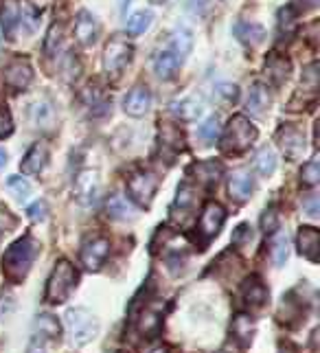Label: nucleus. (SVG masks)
I'll list each match as a JSON object with an SVG mask.
<instances>
[{
	"label": "nucleus",
	"mask_w": 320,
	"mask_h": 353,
	"mask_svg": "<svg viewBox=\"0 0 320 353\" xmlns=\"http://www.w3.org/2000/svg\"><path fill=\"white\" fill-rule=\"evenodd\" d=\"M151 20H153V14L151 11H136L127 18V25H125V31L129 38H136V35H143L149 27H151Z\"/></svg>",
	"instance_id": "obj_25"
},
{
	"label": "nucleus",
	"mask_w": 320,
	"mask_h": 353,
	"mask_svg": "<svg viewBox=\"0 0 320 353\" xmlns=\"http://www.w3.org/2000/svg\"><path fill=\"white\" fill-rule=\"evenodd\" d=\"M255 138H257V127L244 114H235L228 121L226 129H224L220 147L226 154H242V151H246L255 143Z\"/></svg>",
	"instance_id": "obj_2"
},
{
	"label": "nucleus",
	"mask_w": 320,
	"mask_h": 353,
	"mask_svg": "<svg viewBox=\"0 0 320 353\" xmlns=\"http://www.w3.org/2000/svg\"><path fill=\"white\" fill-rule=\"evenodd\" d=\"M158 325H160L158 314L151 310H145L143 321H140V332H153V329H158Z\"/></svg>",
	"instance_id": "obj_43"
},
{
	"label": "nucleus",
	"mask_w": 320,
	"mask_h": 353,
	"mask_svg": "<svg viewBox=\"0 0 320 353\" xmlns=\"http://www.w3.org/2000/svg\"><path fill=\"white\" fill-rule=\"evenodd\" d=\"M253 242V228L248 224L237 226L235 235H233V244L235 246H244V244H250Z\"/></svg>",
	"instance_id": "obj_42"
},
{
	"label": "nucleus",
	"mask_w": 320,
	"mask_h": 353,
	"mask_svg": "<svg viewBox=\"0 0 320 353\" xmlns=\"http://www.w3.org/2000/svg\"><path fill=\"white\" fill-rule=\"evenodd\" d=\"M38 257V242L31 235H25L16 244H11L3 255V270L11 284H20L29 275V270Z\"/></svg>",
	"instance_id": "obj_1"
},
{
	"label": "nucleus",
	"mask_w": 320,
	"mask_h": 353,
	"mask_svg": "<svg viewBox=\"0 0 320 353\" xmlns=\"http://www.w3.org/2000/svg\"><path fill=\"white\" fill-rule=\"evenodd\" d=\"M270 255H272V261L275 266H283L288 261L290 257V239H288V233L286 231H275L270 239Z\"/></svg>",
	"instance_id": "obj_23"
},
{
	"label": "nucleus",
	"mask_w": 320,
	"mask_h": 353,
	"mask_svg": "<svg viewBox=\"0 0 320 353\" xmlns=\"http://www.w3.org/2000/svg\"><path fill=\"white\" fill-rule=\"evenodd\" d=\"M318 180H320V162H318V158H312L307 164H303L301 182L305 186H314V184H318Z\"/></svg>",
	"instance_id": "obj_36"
},
{
	"label": "nucleus",
	"mask_w": 320,
	"mask_h": 353,
	"mask_svg": "<svg viewBox=\"0 0 320 353\" xmlns=\"http://www.w3.org/2000/svg\"><path fill=\"white\" fill-rule=\"evenodd\" d=\"M14 129V123H11V116L7 112H0V138H5L7 134H11Z\"/></svg>",
	"instance_id": "obj_45"
},
{
	"label": "nucleus",
	"mask_w": 320,
	"mask_h": 353,
	"mask_svg": "<svg viewBox=\"0 0 320 353\" xmlns=\"http://www.w3.org/2000/svg\"><path fill=\"white\" fill-rule=\"evenodd\" d=\"M7 186L14 191V195L18 200H25V197L31 195V184L25 178H20V175H11V178L7 180Z\"/></svg>",
	"instance_id": "obj_38"
},
{
	"label": "nucleus",
	"mask_w": 320,
	"mask_h": 353,
	"mask_svg": "<svg viewBox=\"0 0 320 353\" xmlns=\"http://www.w3.org/2000/svg\"><path fill=\"white\" fill-rule=\"evenodd\" d=\"M215 97L222 103H235L239 99V88L235 84H220V86H215Z\"/></svg>",
	"instance_id": "obj_39"
},
{
	"label": "nucleus",
	"mask_w": 320,
	"mask_h": 353,
	"mask_svg": "<svg viewBox=\"0 0 320 353\" xmlns=\"http://www.w3.org/2000/svg\"><path fill=\"white\" fill-rule=\"evenodd\" d=\"M151 5H162V3H167V0H149Z\"/></svg>",
	"instance_id": "obj_49"
},
{
	"label": "nucleus",
	"mask_w": 320,
	"mask_h": 353,
	"mask_svg": "<svg viewBox=\"0 0 320 353\" xmlns=\"http://www.w3.org/2000/svg\"><path fill=\"white\" fill-rule=\"evenodd\" d=\"M108 255H110V239L94 237L92 242L84 246V250H81V264L88 270H99L105 259H108Z\"/></svg>",
	"instance_id": "obj_12"
},
{
	"label": "nucleus",
	"mask_w": 320,
	"mask_h": 353,
	"mask_svg": "<svg viewBox=\"0 0 320 353\" xmlns=\"http://www.w3.org/2000/svg\"><path fill=\"white\" fill-rule=\"evenodd\" d=\"M73 191L79 204L90 206L97 202V197L101 193V180H99V173L92 171V169H84L77 173L75 184H73Z\"/></svg>",
	"instance_id": "obj_8"
},
{
	"label": "nucleus",
	"mask_w": 320,
	"mask_h": 353,
	"mask_svg": "<svg viewBox=\"0 0 320 353\" xmlns=\"http://www.w3.org/2000/svg\"><path fill=\"white\" fill-rule=\"evenodd\" d=\"M180 57H178L173 51H160L156 55V60H153V73H156L162 81H169L178 75V70H180Z\"/></svg>",
	"instance_id": "obj_17"
},
{
	"label": "nucleus",
	"mask_w": 320,
	"mask_h": 353,
	"mask_svg": "<svg viewBox=\"0 0 320 353\" xmlns=\"http://www.w3.org/2000/svg\"><path fill=\"white\" fill-rule=\"evenodd\" d=\"M62 70H64V75L66 77H77L79 75V70H81V66H79V62H77V57H75V53H66V57L62 60Z\"/></svg>",
	"instance_id": "obj_40"
},
{
	"label": "nucleus",
	"mask_w": 320,
	"mask_h": 353,
	"mask_svg": "<svg viewBox=\"0 0 320 353\" xmlns=\"http://www.w3.org/2000/svg\"><path fill=\"white\" fill-rule=\"evenodd\" d=\"M66 327L70 332V340L77 347H84L92 343L99 334V321L94 319V314L88 312L86 308H75L66 312Z\"/></svg>",
	"instance_id": "obj_4"
},
{
	"label": "nucleus",
	"mask_w": 320,
	"mask_h": 353,
	"mask_svg": "<svg viewBox=\"0 0 320 353\" xmlns=\"http://www.w3.org/2000/svg\"><path fill=\"white\" fill-rule=\"evenodd\" d=\"M151 108V92L145 86H136L125 95L123 110L129 116H145Z\"/></svg>",
	"instance_id": "obj_14"
},
{
	"label": "nucleus",
	"mask_w": 320,
	"mask_h": 353,
	"mask_svg": "<svg viewBox=\"0 0 320 353\" xmlns=\"http://www.w3.org/2000/svg\"><path fill=\"white\" fill-rule=\"evenodd\" d=\"M224 220H226V211H224L222 204L217 202H206L202 213H200V222H198V235L202 237V242L213 239L220 233V228L224 226Z\"/></svg>",
	"instance_id": "obj_7"
},
{
	"label": "nucleus",
	"mask_w": 320,
	"mask_h": 353,
	"mask_svg": "<svg viewBox=\"0 0 320 353\" xmlns=\"http://www.w3.org/2000/svg\"><path fill=\"white\" fill-rule=\"evenodd\" d=\"M105 211H108V215L114 217V220H129V217H134L132 204L127 202L125 195H118V193L110 195L108 204H105Z\"/></svg>",
	"instance_id": "obj_24"
},
{
	"label": "nucleus",
	"mask_w": 320,
	"mask_h": 353,
	"mask_svg": "<svg viewBox=\"0 0 320 353\" xmlns=\"http://www.w3.org/2000/svg\"><path fill=\"white\" fill-rule=\"evenodd\" d=\"M132 55H134L132 44L125 38H121V35H112L103 49V70L108 73V77L116 79L121 75L125 66L132 62Z\"/></svg>",
	"instance_id": "obj_5"
},
{
	"label": "nucleus",
	"mask_w": 320,
	"mask_h": 353,
	"mask_svg": "<svg viewBox=\"0 0 320 353\" xmlns=\"http://www.w3.org/2000/svg\"><path fill=\"white\" fill-rule=\"evenodd\" d=\"M195 175L202 182L206 184H217L220 180V175H222V164L215 162V160H204V162H198L195 167H193Z\"/></svg>",
	"instance_id": "obj_28"
},
{
	"label": "nucleus",
	"mask_w": 320,
	"mask_h": 353,
	"mask_svg": "<svg viewBox=\"0 0 320 353\" xmlns=\"http://www.w3.org/2000/svg\"><path fill=\"white\" fill-rule=\"evenodd\" d=\"M266 288H264V284H259L257 279H250L248 284L244 286V297H246V301L248 303H253V305H262L264 301H266Z\"/></svg>",
	"instance_id": "obj_34"
},
{
	"label": "nucleus",
	"mask_w": 320,
	"mask_h": 353,
	"mask_svg": "<svg viewBox=\"0 0 320 353\" xmlns=\"http://www.w3.org/2000/svg\"><path fill=\"white\" fill-rule=\"evenodd\" d=\"M0 27H3L5 38L14 40V35L20 27V7L16 0H5L0 9Z\"/></svg>",
	"instance_id": "obj_20"
},
{
	"label": "nucleus",
	"mask_w": 320,
	"mask_h": 353,
	"mask_svg": "<svg viewBox=\"0 0 320 353\" xmlns=\"http://www.w3.org/2000/svg\"><path fill=\"white\" fill-rule=\"evenodd\" d=\"M7 164V151L5 149H0V169H3Z\"/></svg>",
	"instance_id": "obj_47"
},
{
	"label": "nucleus",
	"mask_w": 320,
	"mask_h": 353,
	"mask_svg": "<svg viewBox=\"0 0 320 353\" xmlns=\"http://www.w3.org/2000/svg\"><path fill=\"white\" fill-rule=\"evenodd\" d=\"M255 167H257V171L262 173V175H270L275 173V169H277V154H275V149L272 147H268V145H264L262 149L257 151V156H255Z\"/></svg>",
	"instance_id": "obj_26"
},
{
	"label": "nucleus",
	"mask_w": 320,
	"mask_h": 353,
	"mask_svg": "<svg viewBox=\"0 0 320 353\" xmlns=\"http://www.w3.org/2000/svg\"><path fill=\"white\" fill-rule=\"evenodd\" d=\"M99 22L97 18H94L90 11L86 9H81L79 14L75 16V38L79 44H84V46H92L94 42H97L99 38Z\"/></svg>",
	"instance_id": "obj_10"
},
{
	"label": "nucleus",
	"mask_w": 320,
	"mask_h": 353,
	"mask_svg": "<svg viewBox=\"0 0 320 353\" xmlns=\"http://www.w3.org/2000/svg\"><path fill=\"white\" fill-rule=\"evenodd\" d=\"M151 353H167V351H164V349H153Z\"/></svg>",
	"instance_id": "obj_50"
},
{
	"label": "nucleus",
	"mask_w": 320,
	"mask_h": 353,
	"mask_svg": "<svg viewBox=\"0 0 320 353\" xmlns=\"http://www.w3.org/2000/svg\"><path fill=\"white\" fill-rule=\"evenodd\" d=\"M198 136L202 140H206V143H213V140L220 136V119H217V116H211L204 125H200Z\"/></svg>",
	"instance_id": "obj_37"
},
{
	"label": "nucleus",
	"mask_w": 320,
	"mask_h": 353,
	"mask_svg": "<svg viewBox=\"0 0 320 353\" xmlns=\"http://www.w3.org/2000/svg\"><path fill=\"white\" fill-rule=\"evenodd\" d=\"M246 110L253 116H264L270 110V92H268V86L262 84V81H257V84L250 86V92H248V99H246Z\"/></svg>",
	"instance_id": "obj_16"
},
{
	"label": "nucleus",
	"mask_w": 320,
	"mask_h": 353,
	"mask_svg": "<svg viewBox=\"0 0 320 353\" xmlns=\"http://www.w3.org/2000/svg\"><path fill=\"white\" fill-rule=\"evenodd\" d=\"M182 134H180V129L173 127V125H164L160 129V147L162 149H171L173 154L175 151H180L182 149Z\"/></svg>",
	"instance_id": "obj_30"
},
{
	"label": "nucleus",
	"mask_w": 320,
	"mask_h": 353,
	"mask_svg": "<svg viewBox=\"0 0 320 353\" xmlns=\"http://www.w3.org/2000/svg\"><path fill=\"white\" fill-rule=\"evenodd\" d=\"M303 206H305L307 215H310V217H316V215H318V197H316V195H312Z\"/></svg>",
	"instance_id": "obj_46"
},
{
	"label": "nucleus",
	"mask_w": 320,
	"mask_h": 353,
	"mask_svg": "<svg viewBox=\"0 0 320 353\" xmlns=\"http://www.w3.org/2000/svg\"><path fill=\"white\" fill-rule=\"evenodd\" d=\"M231 332L237 340H242L244 345H248L253 340V334H255V323L250 321V316L239 314V316H235V321L231 325Z\"/></svg>",
	"instance_id": "obj_27"
},
{
	"label": "nucleus",
	"mask_w": 320,
	"mask_h": 353,
	"mask_svg": "<svg viewBox=\"0 0 320 353\" xmlns=\"http://www.w3.org/2000/svg\"><path fill=\"white\" fill-rule=\"evenodd\" d=\"M235 35H237V40H239L242 44L246 46H259V44H264L266 40V29L262 25H257V22H237L235 25Z\"/></svg>",
	"instance_id": "obj_18"
},
{
	"label": "nucleus",
	"mask_w": 320,
	"mask_h": 353,
	"mask_svg": "<svg viewBox=\"0 0 320 353\" xmlns=\"http://www.w3.org/2000/svg\"><path fill=\"white\" fill-rule=\"evenodd\" d=\"M255 191V178L250 169H237L231 173L228 178V193L235 202H246V200H250Z\"/></svg>",
	"instance_id": "obj_11"
},
{
	"label": "nucleus",
	"mask_w": 320,
	"mask_h": 353,
	"mask_svg": "<svg viewBox=\"0 0 320 353\" xmlns=\"http://www.w3.org/2000/svg\"><path fill=\"white\" fill-rule=\"evenodd\" d=\"M158 191V175L149 169H136L127 178V193L140 206H149Z\"/></svg>",
	"instance_id": "obj_6"
},
{
	"label": "nucleus",
	"mask_w": 320,
	"mask_h": 353,
	"mask_svg": "<svg viewBox=\"0 0 320 353\" xmlns=\"http://www.w3.org/2000/svg\"><path fill=\"white\" fill-rule=\"evenodd\" d=\"M262 228L266 231V233H275V231H279V213L275 208H268L266 213H264V217H262Z\"/></svg>",
	"instance_id": "obj_41"
},
{
	"label": "nucleus",
	"mask_w": 320,
	"mask_h": 353,
	"mask_svg": "<svg viewBox=\"0 0 320 353\" xmlns=\"http://www.w3.org/2000/svg\"><path fill=\"white\" fill-rule=\"evenodd\" d=\"M33 353H42V351H33Z\"/></svg>",
	"instance_id": "obj_51"
},
{
	"label": "nucleus",
	"mask_w": 320,
	"mask_h": 353,
	"mask_svg": "<svg viewBox=\"0 0 320 353\" xmlns=\"http://www.w3.org/2000/svg\"><path fill=\"white\" fill-rule=\"evenodd\" d=\"M191 46H193V38H191V33H189L186 29H180V31H175L173 33V38H171V49L178 57H186L189 53H191Z\"/></svg>",
	"instance_id": "obj_31"
},
{
	"label": "nucleus",
	"mask_w": 320,
	"mask_h": 353,
	"mask_svg": "<svg viewBox=\"0 0 320 353\" xmlns=\"http://www.w3.org/2000/svg\"><path fill=\"white\" fill-rule=\"evenodd\" d=\"M301 3H305V7H316L320 0H301Z\"/></svg>",
	"instance_id": "obj_48"
},
{
	"label": "nucleus",
	"mask_w": 320,
	"mask_h": 353,
	"mask_svg": "<svg viewBox=\"0 0 320 353\" xmlns=\"http://www.w3.org/2000/svg\"><path fill=\"white\" fill-rule=\"evenodd\" d=\"M46 213H49V206H46V202H33L29 208H27V215L33 220V222H44L46 220Z\"/></svg>",
	"instance_id": "obj_44"
},
{
	"label": "nucleus",
	"mask_w": 320,
	"mask_h": 353,
	"mask_svg": "<svg viewBox=\"0 0 320 353\" xmlns=\"http://www.w3.org/2000/svg\"><path fill=\"white\" fill-rule=\"evenodd\" d=\"M33 81V68L27 60H14L5 68V84L14 90H25Z\"/></svg>",
	"instance_id": "obj_13"
},
{
	"label": "nucleus",
	"mask_w": 320,
	"mask_h": 353,
	"mask_svg": "<svg viewBox=\"0 0 320 353\" xmlns=\"http://www.w3.org/2000/svg\"><path fill=\"white\" fill-rule=\"evenodd\" d=\"M49 158H51L49 145H46L44 140H38V143L31 145V149L25 154V158H22L20 169L27 175H40L46 169V164H49Z\"/></svg>",
	"instance_id": "obj_9"
},
{
	"label": "nucleus",
	"mask_w": 320,
	"mask_h": 353,
	"mask_svg": "<svg viewBox=\"0 0 320 353\" xmlns=\"http://www.w3.org/2000/svg\"><path fill=\"white\" fill-rule=\"evenodd\" d=\"M62 40H64V27L59 25V22H53V25L49 27V31H46V40H44V51L49 57H53L59 46H62Z\"/></svg>",
	"instance_id": "obj_32"
},
{
	"label": "nucleus",
	"mask_w": 320,
	"mask_h": 353,
	"mask_svg": "<svg viewBox=\"0 0 320 353\" xmlns=\"http://www.w3.org/2000/svg\"><path fill=\"white\" fill-rule=\"evenodd\" d=\"M35 329H40V336H44V338L59 336V323L55 321V316H51V314L38 316V321H35Z\"/></svg>",
	"instance_id": "obj_35"
},
{
	"label": "nucleus",
	"mask_w": 320,
	"mask_h": 353,
	"mask_svg": "<svg viewBox=\"0 0 320 353\" xmlns=\"http://www.w3.org/2000/svg\"><path fill=\"white\" fill-rule=\"evenodd\" d=\"M33 121L38 123V127H51L53 119H55V112H53V105L49 101H40L33 105Z\"/></svg>",
	"instance_id": "obj_33"
},
{
	"label": "nucleus",
	"mask_w": 320,
	"mask_h": 353,
	"mask_svg": "<svg viewBox=\"0 0 320 353\" xmlns=\"http://www.w3.org/2000/svg\"><path fill=\"white\" fill-rule=\"evenodd\" d=\"M277 27H279V38L281 40H290V35H294V31H296V11L292 7H283L279 11Z\"/></svg>",
	"instance_id": "obj_29"
},
{
	"label": "nucleus",
	"mask_w": 320,
	"mask_h": 353,
	"mask_svg": "<svg viewBox=\"0 0 320 353\" xmlns=\"http://www.w3.org/2000/svg\"><path fill=\"white\" fill-rule=\"evenodd\" d=\"M171 112L178 116V119H182V121H195L202 116L204 112V105L202 101H198L195 97H184V99H178L173 101L171 105Z\"/></svg>",
	"instance_id": "obj_21"
},
{
	"label": "nucleus",
	"mask_w": 320,
	"mask_h": 353,
	"mask_svg": "<svg viewBox=\"0 0 320 353\" xmlns=\"http://www.w3.org/2000/svg\"><path fill=\"white\" fill-rule=\"evenodd\" d=\"M266 73H268L272 84L281 86L283 81L290 77V73H292V62L288 60V57L279 55V53H272L268 57V62H266Z\"/></svg>",
	"instance_id": "obj_19"
},
{
	"label": "nucleus",
	"mask_w": 320,
	"mask_h": 353,
	"mask_svg": "<svg viewBox=\"0 0 320 353\" xmlns=\"http://www.w3.org/2000/svg\"><path fill=\"white\" fill-rule=\"evenodd\" d=\"M279 143L283 154L290 160H299L305 154V136L296 127H283L279 132Z\"/></svg>",
	"instance_id": "obj_15"
},
{
	"label": "nucleus",
	"mask_w": 320,
	"mask_h": 353,
	"mask_svg": "<svg viewBox=\"0 0 320 353\" xmlns=\"http://www.w3.org/2000/svg\"><path fill=\"white\" fill-rule=\"evenodd\" d=\"M77 270L75 266L62 259V261H57L55 270L49 277V284H46V301L57 305V303H64L70 299V294L75 292L77 288Z\"/></svg>",
	"instance_id": "obj_3"
},
{
	"label": "nucleus",
	"mask_w": 320,
	"mask_h": 353,
	"mask_svg": "<svg viewBox=\"0 0 320 353\" xmlns=\"http://www.w3.org/2000/svg\"><path fill=\"white\" fill-rule=\"evenodd\" d=\"M299 250L303 257L310 261H318V250H320V233L312 226H303L299 231Z\"/></svg>",
	"instance_id": "obj_22"
}]
</instances>
